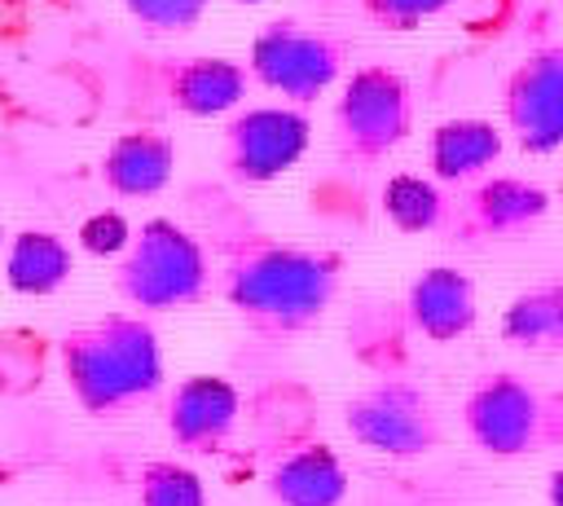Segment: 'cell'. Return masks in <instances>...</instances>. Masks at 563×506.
<instances>
[{
    "label": "cell",
    "mask_w": 563,
    "mask_h": 506,
    "mask_svg": "<svg viewBox=\"0 0 563 506\" xmlns=\"http://www.w3.org/2000/svg\"><path fill=\"white\" fill-rule=\"evenodd\" d=\"M312 141V123L299 106H246L220 132V167L233 185H268L286 176Z\"/></svg>",
    "instance_id": "9"
},
{
    "label": "cell",
    "mask_w": 563,
    "mask_h": 506,
    "mask_svg": "<svg viewBox=\"0 0 563 506\" xmlns=\"http://www.w3.org/2000/svg\"><path fill=\"white\" fill-rule=\"evenodd\" d=\"M550 216V194L537 180L523 176H479L471 189L453 202L449 211V242L457 246H493V242H515L532 233Z\"/></svg>",
    "instance_id": "11"
},
{
    "label": "cell",
    "mask_w": 563,
    "mask_h": 506,
    "mask_svg": "<svg viewBox=\"0 0 563 506\" xmlns=\"http://www.w3.org/2000/svg\"><path fill=\"white\" fill-rule=\"evenodd\" d=\"M211 260L216 290L238 312V321L264 339H295L312 330L343 286L339 251L277 238L229 207V198H220L211 220Z\"/></svg>",
    "instance_id": "1"
},
{
    "label": "cell",
    "mask_w": 563,
    "mask_h": 506,
    "mask_svg": "<svg viewBox=\"0 0 563 506\" xmlns=\"http://www.w3.org/2000/svg\"><path fill=\"white\" fill-rule=\"evenodd\" d=\"M132 224L123 220V211H114V207H101V211H92V216H84L79 220V229H75V242H79V251H88V255H123L128 251V242H132Z\"/></svg>",
    "instance_id": "22"
},
{
    "label": "cell",
    "mask_w": 563,
    "mask_h": 506,
    "mask_svg": "<svg viewBox=\"0 0 563 506\" xmlns=\"http://www.w3.org/2000/svg\"><path fill=\"white\" fill-rule=\"evenodd\" d=\"M343 431L383 458H422L444 444V418L431 392L391 370L343 400Z\"/></svg>",
    "instance_id": "7"
},
{
    "label": "cell",
    "mask_w": 563,
    "mask_h": 506,
    "mask_svg": "<svg viewBox=\"0 0 563 506\" xmlns=\"http://www.w3.org/2000/svg\"><path fill=\"white\" fill-rule=\"evenodd\" d=\"M238 4H260V0H238Z\"/></svg>",
    "instance_id": "26"
},
{
    "label": "cell",
    "mask_w": 563,
    "mask_h": 506,
    "mask_svg": "<svg viewBox=\"0 0 563 506\" xmlns=\"http://www.w3.org/2000/svg\"><path fill=\"white\" fill-rule=\"evenodd\" d=\"M216 286V260L207 251V238L154 216L145 220L114 268V290L136 312H176L194 308Z\"/></svg>",
    "instance_id": "5"
},
{
    "label": "cell",
    "mask_w": 563,
    "mask_h": 506,
    "mask_svg": "<svg viewBox=\"0 0 563 506\" xmlns=\"http://www.w3.org/2000/svg\"><path fill=\"white\" fill-rule=\"evenodd\" d=\"M453 0H361V13L383 31H418L427 18L444 13Z\"/></svg>",
    "instance_id": "23"
},
{
    "label": "cell",
    "mask_w": 563,
    "mask_h": 506,
    "mask_svg": "<svg viewBox=\"0 0 563 506\" xmlns=\"http://www.w3.org/2000/svg\"><path fill=\"white\" fill-rule=\"evenodd\" d=\"M242 418V392L224 374H189L167 396V440L180 453H220Z\"/></svg>",
    "instance_id": "12"
},
{
    "label": "cell",
    "mask_w": 563,
    "mask_h": 506,
    "mask_svg": "<svg viewBox=\"0 0 563 506\" xmlns=\"http://www.w3.org/2000/svg\"><path fill=\"white\" fill-rule=\"evenodd\" d=\"M62 378L88 418H114L163 387V348L150 312H106L57 339Z\"/></svg>",
    "instance_id": "2"
},
{
    "label": "cell",
    "mask_w": 563,
    "mask_h": 506,
    "mask_svg": "<svg viewBox=\"0 0 563 506\" xmlns=\"http://www.w3.org/2000/svg\"><path fill=\"white\" fill-rule=\"evenodd\" d=\"M251 79L268 92H282L290 106L317 101L347 66V40L321 26H303L299 18H277L251 40Z\"/></svg>",
    "instance_id": "8"
},
{
    "label": "cell",
    "mask_w": 563,
    "mask_h": 506,
    "mask_svg": "<svg viewBox=\"0 0 563 506\" xmlns=\"http://www.w3.org/2000/svg\"><path fill=\"white\" fill-rule=\"evenodd\" d=\"M97 172L114 198H154L176 172V141L158 128H128L106 145Z\"/></svg>",
    "instance_id": "15"
},
{
    "label": "cell",
    "mask_w": 563,
    "mask_h": 506,
    "mask_svg": "<svg viewBox=\"0 0 563 506\" xmlns=\"http://www.w3.org/2000/svg\"><path fill=\"white\" fill-rule=\"evenodd\" d=\"M501 339L523 352H563V277L532 282L501 308Z\"/></svg>",
    "instance_id": "18"
},
{
    "label": "cell",
    "mask_w": 563,
    "mask_h": 506,
    "mask_svg": "<svg viewBox=\"0 0 563 506\" xmlns=\"http://www.w3.org/2000/svg\"><path fill=\"white\" fill-rule=\"evenodd\" d=\"M413 132V88L409 79L387 66L369 62L343 79L334 101V150L347 167L383 163L405 136Z\"/></svg>",
    "instance_id": "6"
},
{
    "label": "cell",
    "mask_w": 563,
    "mask_h": 506,
    "mask_svg": "<svg viewBox=\"0 0 563 506\" xmlns=\"http://www.w3.org/2000/svg\"><path fill=\"white\" fill-rule=\"evenodd\" d=\"M378 207H383V216H387V224L396 233H431V229H444L449 224V211H453V202L444 198L440 180H427L418 172L387 176V185L378 194Z\"/></svg>",
    "instance_id": "19"
},
{
    "label": "cell",
    "mask_w": 563,
    "mask_h": 506,
    "mask_svg": "<svg viewBox=\"0 0 563 506\" xmlns=\"http://www.w3.org/2000/svg\"><path fill=\"white\" fill-rule=\"evenodd\" d=\"M501 128L488 119H444L427 136V163L440 185H471L501 158Z\"/></svg>",
    "instance_id": "16"
},
{
    "label": "cell",
    "mask_w": 563,
    "mask_h": 506,
    "mask_svg": "<svg viewBox=\"0 0 563 506\" xmlns=\"http://www.w3.org/2000/svg\"><path fill=\"white\" fill-rule=\"evenodd\" d=\"M559 202H563V180H559Z\"/></svg>",
    "instance_id": "27"
},
{
    "label": "cell",
    "mask_w": 563,
    "mask_h": 506,
    "mask_svg": "<svg viewBox=\"0 0 563 506\" xmlns=\"http://www.w3.org/2000/svg\"><path fill=\"white\" fill-rule=\"evenodd\" d=\"M75 273V251L53 229H22L4 246V282L18 295H57Z\"/></svg>",
    "instance_id": "17"
},
{
    "label": "cell",
    "mask_w": 563,
    "mask_h": 506,
    "mask_svg": "<svg viewBox=\"0 0 563 506\" xmlns=\"http://www.w3.org/2000/svg\"><path fill=\"white\" fill-rule=\"evenodd\" d=\"M158 84H163V97L172 110H180L189 119H211V114L242 106V97L251 88V66L233 62V57H211V53L167 57Z\"/></svg>",
    "instance_id": "14"
},
{
    "label": "cell",
    "mask_w": 563,
    "mask_h": 506,
    "mask_svg": "<svg viewBox=\"0 0 563 506\" xmlns=\"http://www.w3.org/2000/svg\"><path fill=\"white\" fill-rule=\"evenodd\" d=\"M128 13L145 26V31H158V35H180V31H194L207 13L211 0H123Z\"/></svg>",
    "instance_id": "21"
},
{
    "label": "cell",
    "mask_w": 563,
    "mask_h": 506,
    "mask_svg": "<svg viewBox=\"0 0 563 506\" xmlns=\"http://www.w3.org/2000/svg\"><path fill=\"white\" fill-rule=\"evenodd\" d=\"M545 497H550V506H563V466H554V471H550V484H545Z\"/></svg>",
    "instance_id": "24"
},
{
    "label": "cell",
    "mask_w": 563,
    "mask_h": 506,
    "mask_svg": "<svg viewBox=\"0 0 563 506\" xmlns=\"http://www.w3.org/2000/svg\"><path fill=\"white\" fill-rule=\"evenodd\" d=\"M136 506H207V484L180 458H150L136 471Z\"/></svg>",
    "instance_id": "20"
},
{
    "label": "cell",
    "mask_w": 563,
    "mask_h": 506,
    "mask_svg": "<svg viewBox=\"0 0 563 506\" xmlns=\"http://www.w3.org/2000/svg\"><path fill=\"white\" fill-rule=\"evenodd\" d=\"M462 431L488 458L563 449V387H545L519 370H484L462 396Z\"/></svg>",
    "instance_id": "4"
},
{
    "label": "cell",
    "mask_w": 563,
    "mask_h": 506,
    "mask_svg": "<svg viewBox=\"0 0 563 506\" xmlns=\"http://www.w3.org/2000/svg\"><path fill=\"white\" fill-rule=\"evenodd\" d=\"M4 246H9V238H4V224H0V255H4Z\"/></svg>",
    "instance_id": "25"
},
{
    "label": "cell",
    "mask_w": 563,
    "mask_h": 506,
    "mask_svg": "<svg viewBox=\"0 0 563 506\" xmlns=\"http://www.w3.org/2000/svg\"><path fill=\"white\" fill-rule=\"evenodd\" d=\"M264 493L277 506H343L347 466L312 422L303 387H277L260 400Z\"/></svg>",
    "instance_id": "3"
},
{
    "label": "cell",
    "mask_w": 563,
    "mask_h": 506,
    "mask_svg": "<svg viewBox=\"0 0 563 506\" xmlns=\"http://www.w3.org/2000/svg\"><path fill=\"white\" fill-rule=\"evenodd\" d=\"M400 312H405L409 330L422 334L427 343H457L479 321L475 282L457 264H431L409 277Z\"/></svg>",
    "instance_id": "13"
},
{
    "label": "cell",
    "mask_w": 563,
    "mask_h": 506,
    "mask_svg": "<svg viewBox=\"0 0 563 506\" xmlns=\"http://www.w3.org/2000/svg\"><path fill=\"white\" fill-rule=\"evenodd\" d=\"M501 123L523 154L563 145V40L537 44L501 84Z\"/></svg>",
    "instance_id": "10"
}]
</instances>
